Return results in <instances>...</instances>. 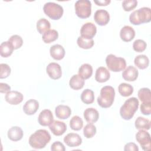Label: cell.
Masks as SVG:
<instances>
[{"label": "cell", "mask_w": 151, "mask_h": 151, "mask_svg": "<svg viewBox=\"0 0 151 151\" xmlns=\"http://www.w3.org/2000/svg\"><path fill=\"white\" fill-rule=\"evenodd\" d=\"M51 140V135L45 129H39L32 134L29 138V144L34 149L45 147Z\"/></svg>", "instance_id": "6da1fadb"}, {"label": "cell", "mask_w": 151, "mask_h": 151, "mask_svg": "<svg viewBox=\"0 0 151 151\" xmlns=\"http://www.w3.org/2000/svg\"><path fill=\"white\" fill-rule=\"evenodd\" d=\"M139 102L136 97H130L126 100L120 109L121 117L126 120H130L137 110Z\"/></svg>", "instance_id": "7a4b0ae2"}, {"label": "cell", "mask_w": 151, "mask_h": 151, "mask_svg": "<svg viewBox=\"0 0 151 151\" xmlns=\"http://www.w3.org/2000/svg\"><path fill=\"white\" fill-rule=\"evenodd\" d=\"M115 91L113 87L106 86L101 88L100 96L97 97L98 104L102 108H109L113 103Z\"/></svg>", "instance_id": "3957f363"}, {"label": "cell", "mask_w": 151, "mask_h": 151, "mask_svg": "<svg viewBox=\"0 0 151 151\" xmlns=\"http://www.w3.org/2000/svg\"><path fill=\"white\" fill-rule=\"evenodd\" d=\"M130 22L135 25L149 22L151 21V10L150 8L143 7L134 11L129 16Z\"/></svg>", "instance_id": "277c9868"}, {"label": "cell", "mask_w": 151, "mask_h": 151, "mask_svg": "<svg viewBox=\"0 0 151 151\" xmlns=\"http://www.w3.org/2000/svg\"><path fill=\"white\" fill-rule=\"evenodd\" d=\"M106 63L107 68L113 72H119L125 69L126 62L124 58L118 57L113 54L106 57Z\"/></svg>", "instance_id": "5b68a950"}, {"label": "cell", "mask_w": 151, "mask_h": 151, "mask_svg": "<svg viewBox=\"0 0 151 151\" xmlns=\"http://www.w3.org/2000/svg\"><path fill=\"white\" fill-rule=\"evenodd\" d=\"M44 13L53 20H58L63 16L64 9L59 4L55 2H47L43 7Z\"/></svg>", "instance_id": "8992f818"}, {"label": "cell", "mask_w": 151, "mask_h": 151, "mask_svg": "<svg viewBox=\"0 0 151 151\" xmlns=\"http://www.w3.org/2000/svg\"><path fill=\"white\" fill-rule=\"evenodd\" d=\"M74 8L76 15L80 18H87L91 15V3L88 0H78L76 1Z\"/></svg>", "instance_id": "52a82bcc"}, {"label": "cell", "mask_w": 151, "mask_h": 151, "mask_svg": "<svg viewBox=\"0 0 151 151\" xmlns=\"http://www.w3.org/2000/svg\"><path fill=\"white\" fill-rule=\"evenodd\" d=\"M136 139L140 145L143 150L149 151L151 147V139L150 134L144 129H140L136 134Z\"/></svg>", "instance_id": "ba28073f"}, {"label": "cell", "mask_w": 151, "mask_h": 151, "mask_svg": "<svg viewBox=\"0 0 151 151\" xmlns=\"http://www.w3.org/2000/svg\"><path fill=\"white\" fill-rule=\"evenodd\" d=\"M96 32V26L92 22H86L82 25L80 29L81 36L87 39H93Z\"/></svg>", "instance_id": "9c48e42d"}, {"label": "cell", "mask_w": 151, "mask_h": 151, "mask_svg": "<svg viewBox=\"0 0 151 151\" xmlns=\"http://www.w3.org/2000/svg\"><path fill=\"white\" fill-rule=\"evenodd\" d=\"M46 71L49 77L53 80L58 79L62 76L61 66L56 63H50L47 66Z\"/></svg>", "instance_id": "30bf717a"}, {"label": "cell", "mask_w": 151, "mask_h": 151, "mask_svg": "<svg viewBox=\"0 0 151 151\" xmlns=\"http://www.w3.org/2000/svg\"><path fill=\"white\" fill-rule=\"evenodd\" d=\"M94 19L98 25L104 26L107 25L110 21V15L106 10L99 9L94 13Z\"/></svg>", "instance_id": "8fae6325"}, {"label": "cell", "mask_w": 151, "mask_h": 151, "mask_svg": "<svg viewBox=\"0 0 151 151\" xmlns=\"http://www.w3.org/2000/svg\"><path fill=\"white\" fill-rule=\"evenodd\" d=\"M53 120V114L51 110L48 109H45L41 111L38 117L39 124L43 126H50Z\"/></svg>", "instance_id": "7c38bea8"}, {"label": "cell", "mask_w": 151, "mask_h": 151, "mask_svg": "<svg viewBox=\"0 0 151 151\" xmlns=\"http://www.w3.org/2000/svg\"><path fill=\"white\" fill-rule=\"evenodd\" d=\"M23 95L18 91H9L6 93L5 99L6 102L12 105H17L23 100Z\"/></svg>", "instance_id": "4fadbf2b"}, {"label": "cell", "mask_w": 151, "mask_h": 151, "mask_svg": "<svg viewBox=\"0 0 151 151\" xmlns=\"http://www.w3.org/2000/svg\"><path fill=\"white\" fill-rule=\"evenodd\" d=\"M49 128L55 136H61L67 130V126L65 123L59 120H53L49 126Z\"/></svg>", "instance_id": "5bb4252c"}, {"label": "cell", "mask_w": 151, "mask_h": 151, "mask_svg": "<svg viewBox=\"0 0 151 151\" xmlns=\"http://www.w3.org/2000/svg\"><path fill=\"white\" fill-rule=\"evenodd\" d=\"M64 143L69 147H77L82 143V139L77 133H70L64 138Z\"/></svg>", "instance_id": "9a60e30c"}, {"label": "cell", "mask_w": 151, "mask_h": 151, "mask_svg": "<svg viewBox=\"0 0 151 151\" xmlns=\"http://www.w3.org/2000/svg\"><path fill=\"white\" fill-rule=\"evenodd\" d=\"M135 36V31L134 29L129 26L125 25L120 30V37L124 42H129L132 41Z\"/></svg>", "instance_id": "2e32d148"}, {"label": "cell", "mask_w": 151, "mask_h": 151, "mask_svg": "<svg viewBox=\"0 0 151 151\" xmlns=\"http://www.w3.org/2000/svg\"><path fill=\"white\" fill-rule=\"evenodd\" d=\"M39 108V103L34 99H30L26 101L23 106V111L27 115L35 114Z\"/></svg>", "instance_id": "e0dca14e"}, {"label": "cell", "mask_w": 151, "mask_h": 151, "mask_svg": "<svg viewBox=\"0 0 151 151\" xmlns=\"http://www.w3.org/2000/svg\"><path fill=\"white\" fill-rule=\"evenodd\" d=\"M138 70L133 66H128L123 72L122 77L124 80L127 81H133L138 77Z\"/></svg>", "instance_id": "ac0fdd59"}, {"label": "cell", "mask_w": 151, "mask_h": 151, "mask_svg": "<svg viewBox=\"0 0 151 151\" xmlns=\"http://www.w3.org/2000/svg\"><path fill=\"white\" fill-rule=\"evenodd\" d=\"M51 56L56 60H61L65 55V50L60 44H55L51 47L50 49Z\"/></svg>", "instance_id": "d6986e66"}, {"label": "cell", "mask_w": 151, "mask_h": 151, "mask_svg": "<svg viewBox=\"0 0 151 151\" xmlns=\"http://www.w3.org/2000/svg\"><path fill=\"white\" fill-rule=\"evenodd\" d=\"M110 74L109 71L104 67H99L96 71L95 79L97 82L104 83L109 80Z\"/></svg>", "instance_id": "ffe728a7"}, {"label": "cell", "mask_w": 151, "mask_h": 151, "mask_svg": "<svg viewBox=\"0 0 151 151\" xmlns=\"http://www.w3.org/2000/svg\"><path fill=\"white\" fill-rule=\"evenodd\" d=\"M55 113L57 118L60 119H66L70 116L71 110L68 106L58 105L55 107Z\"/></svg>", "instance_id": "44dd1931"}, {"label": "cell", "mask_w": 151, "mask_h": 151, "mask_svg": "<svg viewBox=\"0 0 151 151\" xmlns=\"http://www.w3.org/2000/svg\"><path fill=\"white\" fill-rule=\"evenodd\" d=\"M8 138L14 142L20 140L23 137V131L22 129L18 126H13L8 131Z\"/></svg>", "instance_id": "7402d4cb"}, {"label": "cell", "mask_w": 151, "mask_h": 151, "mask_svg": "<svg viewBox=\"0 0 151 151\" xmlns=\"http://www.w3.org/2000/svg\"><path fill=\"white\" fill-rule=\"evenodd\" d=\"M84 117L88 123H95L99 119V113L94 108H87L84 111Z\"/></svg>", "instance_id": "603a6c76"}, {"label": "cell", "mask_w": 151, "mask_h": 151, "mask_svg": "<svg viewBox=\"0 0 151 151\" xmlns=\"http://www.w3.org/2000/svg\"><path fill=\"white\" fill-rule=\"evenodd\" d=\"M69 85L73 90H80L82 88L84 85V80L78 74H75L71 77L69 81Z\"/></svg>", "instance_id": "cb8c5ba5"}, {"label": "cell", "mask_w": 151, "mask_h": 151, "mask_svg": "<svg viewBox=\"0 0 151 151\" xmlns=\"http://www.w3.org/2000/svg\"><path fill=\"white\" fill-rule=\"evenodd\" d=\"M93 74L92 66L89 64H82L78 69V75L84 80L89 78Z\"/></svg>", "instance_id": "d4e9b609"}, {"label": "cell", "mask_w": 151, "mask_h": 151, "mask_svg": "<svg viewBox=\"0 0 151 151\" xmlns=\"http://www.w3.org/2000/svg\"><path fill=\"white\" fill-rule=\"evenodd\" d=\"M14 50L13 46L8 41L3 42L0 45V54L2 57H8L12 54Z\"/></svg>", "instance_id": "484cf974"}, {"label": "cell", "mask_w": 151, "mask_h": 151, "mask_svg": "<svg viewBox=\"0 0 151 151\" xmlns=\"http://www.w3.org/2000/svg\"><path fill=\"white\" fill-rule=\"evenodd\" d=\"M134 63L139 69L143 70L149 66V60L146 55H139L135 57Z\"/></svg>", "instance_id": "4316f807"}, {"label": "cell", "mask_w": 151, "mask_h": 151, "mask_svg": "<svg viewBox=\"0 0 151 151\" xmlns=\"http://www.w3.org/2000/svg\"><path fill=\"white\" fill-rule=\"evenodd\" d=\"M50 22L45 18H41L37 22V29L41 34H44L50 30Z\"/></svg>", "instance_id": "83f0119b"}, {"label": "cell", "mask_w": 151, "mask_h": 151, "mask_svg": "<svg viewBox=\"0 0 151 151\" xmlns=\"http://www.w3.org/2000/svg\"><path fill=\"white\" fill-rule=\"evenodd\" d=\"M58 37V33L55 29H50L43 34L42 39L45 43L50 44L55 41Z\"/></svg>", "instance_id": "f1b7e54d"}, {"label": "cell", "mask_w": 151, "mask_h": 151, "mask_svg": "<svg viewBox=\"0 0 151 151\" xmlns=\"http://www.w3.org/2000/svg\"><path fill=\"white\" fill-rule=\"evenodd\" d=\"M81 99L85 104H90L93 103L94 100V94L93 91L88 88L85 89L81 93Z\"/></svg>", "instance_id": "f546056e"}, {"label": "cell", "mask_w": 151, "mask_h": 151, "mask_svg": "<svg viewBox=\"0 0 151 151\" xmlns=\"http://www.w3.org/2000/svg\"><path fill=\"white\" fill-rule=\"evenodd\" d=\"M118 90L121 96L123 97H128L133 93V87L129 84L123 83L119 86Z\"/></svg>", "instance_id": "4dcf8cb0"}, {"label": "cell", "mask_w": 151, "mask_h": 151, "mask_svg": "<svg viewBox=\"0 0 151 151\" xmlns=\"http://www.w3.org/2000/svg\"><path fill=\"white\" fill-rule=\"evenodd\" d=\"M134 124L137 129L149 130L150 128V120L143 117H138L135 120Z\"/></svg>", "instance_id": "1f68e13d"}, {"label": "cell", "mask_w": 151, "mask_h": 151, "mask_svg": "<svg viewBox=\"0 0 151 151\" xmlns=\"http://www.w3.org/2000/svg\"><path fill=\"white\" fill-rule=\"evenodd\" d=\"M70 126L73 130H80L83 126V121L78 116H74L70 121Z\"/></svg>", "instance_id": "d6a6232c"}, {"label": "cell", "mask_w": 151, "mask_h": 151, "mask_svg": "<svg viewBox=\"0 0 151 151\" xmlns=\"http://www.w3.org/2000/svg\"><path fill=\"white\" fill-rule=\"evenodd\" d=\"M138 97L142 102H151V93L149 88H142L138 91Z\"/></svg>", "instance_id": "836d02e7"}, {"label": "cell", "mask_w": 151, "mask_h": 151, "mask_svg": "<svg viewBox=\"0 0 151 151\" xmlns=\"http://www.w3.org/2000/svg\"><path fill=\"white\" fill-rule=\"evenodd\" d=\"M78 45L83 49H90L94 45V40L93 39H87L80 36L77 40Z\"/></svg>", "instance_id": "e575fe53"}, {"label": "cell", "mask_w": 151, "mask_h": 151, "mask_svg": "<svg viewBox=\"0 0 151 151\" xmlns=\"http://www.w3.org/2000/svg\"><path fill=\"white\" fill-rule=\"evenodd\" d=\"M96 126L92 123H89L84 127L83 134L86 138H91L96 134Z\"/></svg>", "instance_id": "d590c367"}, {"label": "cell", "mask_w": 151, "mask_h": 151, "mask_svg": "<svg viewBox=\"0 0 151 151\" xmlns=\"http://www.w3.org/2000/svg\"><path fill=\"white\" fill-rule=\"evenodd\" d=\"M8 41L12 44L14 50H17L21 47L23 44V40L21 36L18 35H13L8 40Z\"/></svg>", "instance_id": "8d00e7d4"}, {"label": "cell", "mask_w": 151, "mask_h": 151, "mask_svg": "<svg viewBox=\"0 0 151 151\" xmlns=\"http://www.w3.org/2000/svg\"><path fill=\"white\" fill-rule=\"evenodd\" d=\"M146 47H147L146 42L144 40H140V39L135 40L133 44V50L135 51L138 52L144 51L146 50Z\"/></svg>", "instance_id": "74e56055"}, {"label": "cell", "mask_w": 151, "mask_h": 151, "mask_svg": "<svg viewBox=\"0 0 151 151\" xmlns=\"http://www.w3.org/2000/svg\"><path fill=\"white\" fill-rule=\"evenodd\" d=\"M137 5L136 0H124L122 2V7L125 11H130L134 9Z\"/></svg>", "instance_id": "f35d334b"}, {"label": "cell", "mask_w": 151, "mask_h": 151, "mask_svg": "<svg viewBox=\"0 0 151 151\" xmlns=\"http://www.w3.org/2000/svg\"><path fill=\"white\" fill-rule=\"evenodd\" d=\"M0 78H5L11 74V68L8 64L1 63L0 64Z\"/></svg>", "instance_id": "ab89813d"}, {"label": "cell", "mask_w": 151, "mask_h": 151, "mask_svg": "<svg viewBox=\"0 0 151 151\" xmlns=\"http://www.w3.org/2000/svg\"><path fill=\"white\" fill-rule=\"evenodd\" d=\"M140 111L144 115L151 113V102H143L140 105Z\"/></svg>", "instance_id": "60d3db41"}, {"label": "cell", "mask_w": 151, "mask_h": 151, "mask_svg": "<svg viewBox=\"0 0 151 151\" xmlns=\"http://www.w3.org/2000/svg\"><path fill=\"white\" fill-rule=\"evenodd\" d=\"M51 150L52 151H65V148L61 142L57 141L51 145Z\"/></svg>", "instance_id": "b9f144b4"}, {"label": "cell", "mask_w": 151, "mask_h": 151, "mask_svg": "<svg viewBox=\"0 0 151 151\" xmlns=\"http://www.w3.org/2000/svg\"><path fill=\"white\" fill-rule=\"evenodd\" d=\"M124 150H125V151H127V150L138 151L139 147L134 143L130 142V143H127V144H126V145L124 146Z\"/></svg>", "instance_id": "7bdbcfd3"}, {"label": "cell", "mask_w": 151, "mask_h": 151, "mask_svg": "<svg viewBox=\"0 0 151 151\" xmlns=\"http://www.w3.org/2000/svg\"><path fill=\"white\" fill-rule=\"evenodd\" d=\"M11 90V87L6 83H0V92L1 93H6Z\"/></svg>", "instance_id": "ee69618b"}, {"label": "cell", "mask_w": 151, "mask_h": 151, "mask_svg": "<svg viewBox=\"0 0 151 151\" xmlns=\"http://www.w3.org/2000/svg\"><path fill=\"white\" fill-rule=\"evenodd\" d=\"M94 3L99 6H107L110 2V0H99V1H94Z\"/></svg>", "instance_id": "f6af8a7d"}]
</instances>
